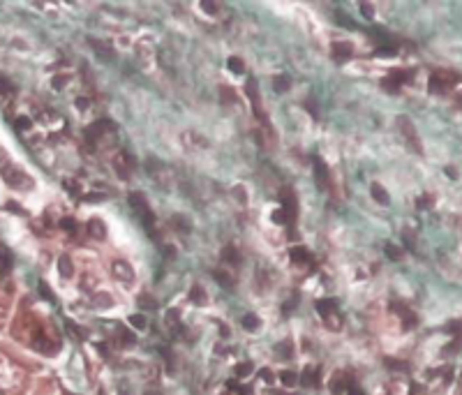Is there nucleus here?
Instances as JSON below:
<instances>
[{"label":"nucleus","instance_id":"obj_36","mask_svg":"<svg viewBox=\"0 0 462 395\" xmlns=\"http://www.w3.org/2000/svg\"><path fill=\"white\" fill-rule=\"evenodd\" d=\"M243 326L247 331H257L259 328V316L257 315H245L243 316Z\"/></svg>","mask_w":462,"mask_h":395},{"label":"nucleus","instance_id":"obj_8","mask_svg":"<svg viewBox=\"0 0 462 395\" xmlns=\"http://www.w3.org/2000/svg\"><path fill=\"white\" fill-rule=\"evenodd\" d=\"M409 79H414V72H409V70H391V72H388V77L382 81V86H384L386 90L395 93V90H398L404 81H409Z\"/></svg>","mask_w":462,"mask_h":395},{"label":"nucleus","instance_id":"obj_48","mask_svg":"<svg viewBox=\"0 0 462 395\" xmlns=\"http://www.w3.org/2000/svg\"><path fill=\"white\" fill-rule=\"evenodd\" d=\"M347 393H349V395H363V391H361V388H358L356 384H351V386H349V391H347Z\"/></svg>","mask_w":462,"mask_h":395},{"label":"nucleus","instance_id":"obj_55","mask_svg":"<svg viewBox=\"0 0 462 395\" xmlns=\"http://www.w3.org/2000/svg\"><path fill=\"white\" fill-rule=\"evenodd\" d=\"M273 395H284V393H273Z\"/></svg>","mask_w":462,"mask_h":395},{"label":"nucleus","instance_id":"obj_15","mask_svg":"<svg viewBox=\"0 0 462 395\" xmlns=\"http://www.w3.org/2000/svg\"><path fill=\"white\" fill-rule=\"evenodd\" d=\"M88 234H90V238H95V240H104L106 238L104 222H102L100 217H93L90 222H88Z\"/></svg>","mask_w":462,"mask_h":395},{"label":"nucleus","instance_id":"obj_39","mask_svg":"<svg viewBox=\"0 0 462 395\" xmlns=\"http://www.w3.org/2000/svg\"><path fill=\"white\" fill-rule=\"evenodd\" d=\"M361 14H363L365 19H375V7L367 5V2H361Z\"/></svg>","mask_w":462,"mask_h":395},{"label":"nucleus","instance_id":"obj_40","mask_svg":"<svg viewBox=\"0 0 462 395\" xmlns=\"http://www.w3.org/2000/svg\"><path fill=\"white\" fill-rule=\"evenodd\" d=\"M375 53L379 56V58H388V56H393V53H395V49H393V46H379Z\"/></svg>","mask_w":462,"mask_h":395},{"label":"nucleus","instance_id":"obj_44","mask_svg":"<svg viewBox=\"0 0 462 395\" xmlns=\"http://www.w3.org/2000/svg\"><path fill=\"white\" fill-rule=\"evenodd\" d=\"M201 9L208 12V14H215V12H218V5H215V2H201Z\"/></svg>","mask_w":462,"mask_h":395},{"label":"nucleus","instance_id":"obj_16","mask_svg":"<svg viewBox=\"0 0 462 395\" xmlns=\"http://www.w3.org/2000/svg\"><path fill=\"white\" fill-rule=\"evenodd\" d=\"M349 386H351V381H349V377L344 375V372H340V375H335V377L331 379L333 395H342L344 391H349Z\"/></svg>","mask_w":462,"mask_h":395},{"label":"nucleus","instance_id":"obj_2","mask_svg":"<svg viewBox=\"0 0 462 395\" xmlns=\"http://www.w3.org/2000/svg\"><path fill=\"white\" fill-rule=\"evenodd\" d=\"M127 201H130L132 211L137 213V217L141 219V224L146 227V231L153 234V231H155V215H153V211H150L146 194L143 192H130L127 194Z\"/></svg>","mask_w":462,"mask_h":395},{"label":"nucleus","instance_id":"obj_20","mask_svg":"<svg viewBox=\"0 0 462 395\" xmlns=\"http://www.w3.org/2000/svg\"><path fill=\"white\" fill-rule=\"evenodd\" d=\"M301 384H305L307 388H317L319 386V370L317 368H307L303 375H301Z\"/></svg>","mask_w":462,"mask_h":395},{"label":"nucleus","instance_id":"obj_53","mask_svg":"<svg viewBox=\"0 0 462 395\" xmlns=\"http://www.w3.org/2000/svg\"><path fill=\"white\" fill-rule=\"evenodd\" d=\"M458 104H460V106H462V95H460V97H458Z\"/></svg>","mask_w":462,"mask_h":395},{"label":"nucleus","instance_id":"obj_41","mask_svg":"<svg viewBox=\"0 0 462 395\" xmlns=\"http://www.w3.org/2000/svg\"><path fill=\"white\" fill-rule=\"evenodd\" d=\"M60 229H65V231H74L77 229V222L72 217H65V219H60Z\"/></svg>","mask_w":462,"mask_h":395},{"label":"nucleus","instance_id":"obj_21","mask_svg":"<svg viewBox=\"0 0 462 395\" xmlns=\"http://www.w3.org/2000/svg\"><path fill=\"white\" fill-rule=\"evenodd\" d=\"M275 358L278 360H291L294 358V347L289 340H284L282 344H275Z\"/></svg>","mask_w":462,"mask_h":395},{"label":"nucleus","instance_id":"obj_30","mask_svg":"<svg viewBox=\"0 0 462 395\" xmlns=\"http://www.w3.org/2000/svg\"><path fill=\"white\" fill-rule=\"evenodd\" d=\"M227 67L231 70V74H245V62L238 58V56H234V58H229Z\"/></svg>","mask_w":462,"mask_h":395},{"label":"nucleus","instance_id":"obj_27","mask_svg":"<svg viewBox=\"0 0 462 395\" xmlns=\"http://www.w3.org/2000/svg\"><path fill=\"white\" fill-rule=\"evenodd\" d=\"M169 222H171V227L178 229V231H183V234H187V231L192 229V227H190V222H187L183 215H174V217L169 219Z\"/></svg>","mask_w":462,"mask_h":395},{"label":"nucleus","instance_id":"obj_6","mask_svg":"<svg viewBox=\"0 0 462 395\" xmlns=\"http://www.w3.org/2000/svg\"><path fill=\"white\" fill-rule=\"evenodd\" d=\"M280 201H282V211L287 215V224H289V236L294 238V224H296V197L291 190L280 192Z\"/></svg>","mask_w":462,"mask_h":395},{"label":"nucleus","instance_id":"obj_49","mask_svg":"<svg viewBox=\"0 0 462 395\" xmlns=\"http://www.w3.org/2000/svg\"><path fill=\"white\" fill-rule=\"evenodd\" d=\"M104 199V194H88L86 201H102Z\"/></svg>","mask_w":462,"mask_h":395},{"label":"nucleus","instance_id":"obj_45","mask_svg":"<svg viewBox=\"0 0 462 395\" xmlns=\"http://www.w3.org/2000/svg\"><path fill=\"white\" fill-rule=\"evenodd\" d=\"M229 386L234 388V391H236V393H238V395H250V388H245V386H238V384H236V381H231V384H229Z\"/></svg>","mask_w":462,"mask_h":395},{"label":"nucleus","instance_id":"obj_29","mask_svg":"<svg viewBox=\"0 0 462 395\" xmlns=\"http://www.w3.org/2000/svg\"><path fill=\"white\" fill-rule=\"evenodd\" d=\"M384 365L395 370V372H407V370H409V365H407L404 360H398V358H384Z\"/></svg>","mask_w":462,"mask_h":395},{"label":"nucleus","instance_id":"obj_26","mask_svg":"<svg viewBox=\"0 0 462 395\" xmlns=\"http://www.w3.org/2000/svg\"><path fill=\"white\" fill-rule=\"evenodd\" d=\"M222 257H224V261L227 263H234V266H238L241 263V252L236 250V247H224V252H222Z\"/></svg>","mask_w":462,"mask_h":395},{"label":"nucleus","instance_id":"obj_22","mask_svg":"<svg viewBox=\"0 0 462 395\" xmlns=\"http://www.w3.org/2000/svg\"><path fill=\"white\" fill-rule=\"evenodd\" d=\"M391 310H398L402 316V326L404 328H411V326H416V316H414V312H409L407 307H402L400 303H395V305H391Z\"/></svg>","mask_w":462,"mask_h":395},{"label":"nucleus","instance_id":"obj_43","mask_svg":"<svg viewBox=\"0 0 462 395\" xmlns=\"http://www.w3.org/2000/svg\"><path fill=\"white\" fill-rule=\"evenodd\" d=\"M273 219H275L278 224H287V215H284V211H275L273 213Z\"/></svg>","mask_w":462,"mask_h":395},{"label":"nucleus","instance_id":"obj_34","mask_svg":"<svg viewBox=\"0 0 462 395\" xmlns=\"http://www.w3.org/2000/svg\"><path fill=\"white\" fill-rule=\"evenodd\" d=\"M280 379H282L284 386H296L298 381H301V377H298L296 372H291V370H284V372L280 375Z\"/></svg>","mask_w":462,"mask_h":395},{"label":"nucleus","instance_id":"obj_1","mask_svg":"<svg viewBox=\"0 0 462 395\" xmlns=\"http://www.w3.org/2000/svg\"><path fill=\"white\" fill-rule=\"evenodd\" d=\"M0 176H2V178L7 180V185H12L14 190H30V187H33V180H30L17 164H12L9 158L2 155V153H0Z\"/></svg>","mask_w":462,"mask_h":395},{"label":"nucleus","instance_id":"obj_46","mask_svg":"<svg viewBox=\"0 0 462 395\" xmlns=\"http://www.w3.org/2000/svg\"><path fill=\"white\" fill-rule=\"evenodd\" d=\"M222 99H229V102H234V90H231V88H224V86H222Z\"/></svg>","mask_w":462,"mask_h":395},{"label":"nucleus","instance_id":"obj_50","mask_svg":"<svg viewBox=\"0 0 462 395\" xmlns=\"http://www.w3.org/2000/svg\"><path fill=\"white\" fill-rule=\"evenodd\" d=\"M427 201H430L427 197H421V199H419V206H421V208H427V206H430V203H427Z\"/></svg>","mask_w":462,"mask_h":395},{"label":"nucleus","instance_id":"obj_33","mask_svg":"<svg viewBox=\"0 0 462 395\" xmlns=\"http://www.w3.org/2000/svg\"><path fill=\"white\" fill-rule=\"evenodd\" d=\"M137 303H139L141 310H155L157 307V300L153 296H148V294H141L139 298H137Z\"/></svg>","mask_w":462,"mask_h":395},{"label":"nucleus","instance_id":"obj_51","mask_svg":"<svg viewBox=\"0 0 462 395\" xmlns=\"http://www.w3.org/2000/svg\"><path fill=\"white\" fill-rule=\"evenodd\" d=\"M261 379H266V381H273V375H270L268 370H263V372H261Z\"/></svg>","mask_w":462,"mask_h":395},{"label":"nucleus","instance_id":"obj_47","mask_svg":"<svg viewBox=\"0 0 462 395\" xmlns=\"http://www.w3.org/2000/svg\"><path fill=\"white\" fill-rule=\"evenodd\" d=\"M40 291H42V294H44V298H46V300H53L51 291H49V287H46V284H44V282H40Z\"/></svg>","mask_w":462,"mask_h":395},{"label":"nucleus","instance_id":"obj_5","mask_svg":"<svg viewBox=\"0 0 462 395\" xmlns=\"http://www.w3.org/2000/svg\"><path fill=\"white\" fill-rule=\"evenodd\" d=\"M146 164H148V174L155 178L160 187H164V190H171V187H174V174H171V169L166 167V164H162V162L155 158H148Z\"/></svg>","mask_w":462,"mask_h":395},{"label":"nucleus","instance_id":"obj_13","mask_svg":"<svg viewBox=\"0 0 462 395\" xmlns=\"http://www.w3.org/2000/svg\"><path fill=\"white\" fill-rule=\"evenodd\" d=\"M314 310H317V312H319V316L326 321V319H331V316L338 315V303H335V300H331V298H321V300H317V303H314Z\"/></svg>","mask_w":462,"mask_h":395},{"label":"nucleus","instance_id":"obj_10","mask_svg":"<svg viewBox=\"0 0 462 395\" xmlns=\"http://www.w3.org/2000/svg\"><path fill=\"white\" fill-rule=\"evenodd\" d=\"M111 273H114L116 280L122 282V284H132L134 282V268L127 261H122V259H116L111 263Z\"/></svg>","mask_w":462,"mask_h":395},{"label":"nucleus","instance_id":"obj_35","mask_svg":"<svg viewBox=\"0 0 462 395\" xmlns=\"http://www.w3.org/2000/svg\"><path fill=\"white\" fill-rule=\"evenodd\" d=\"M384 252H386L388 259H393V261H400L402 259V250L400 247H395V245H391V243H386L384 245Z\"/></svg>","mask_w":462,"mask_h":395},{"label":"nucleus","instance_id":"obj_11","mask_svg":"<svg viewBox=\"0 0 462 395\" xmlns=\"http://www.w3.org/2000/svg\"><path fill=\"white\" fill-rule=\"evenodd\" d=\"M314 180H317V187H319V190H328V185H331L328 167H326L323 159H319V158H314Z\"/></svg>","mask_w":462,"mask_h":395},{"label":"nucleus","instance_id":"obj_37","mask_svg":"<svg viewBox=\"0 0 462 395\" xmlns=\"http://www.w3.org/2000/svg\"><path fill=\"white\" fill-rule=\"evenodd\" d=\"M130 324L137 328V331H143L146 326H148V321H146V316L143 315H130Z\"/></svg>","mask_w":462,"mask_h":395},{"label":"nucleus","instance_id":"obj_52","mask_svg":"<svg viewBox=\"0 0 462 395\" xmlns=\"http://www.w3.org/2000/svg\"><path fill=\"white\" fill-rule=\"evenodd\" d=\"M77 106H81V109H83V106H88V102H86V99H77Z\"/></svg>","mask_w":462,"mask_h":395},{"label":"nucleus","instance_id":"obj_18","mask_svg":"<svg viewBox=\"0 0 462 395\" xmlns=\"http://www.w3.org/2000/svg\"><path fill=\"white\" fill-rule=\"evenodd\" d=\"M12 252H9L5 245H0V277H5L9 271H12Z\"/></svg>","mask_w":462,"mask_h":395},{"label":"nucleus","instance_id":"obj_23","mask_svg":"<svg viewBox=\"0 0 462 395\" xmlns=\"http://www.w3.org/2000/svg\"><path fill=\"white\" fill-rule=\"evenodd\" d=\"M58 273H60V277H72L74 275V266H72L70 257H60L58 259Z\"/></svg>","mask_w":462,"mask_h":395},{"label":"nucleus","instance_id":"obj_38","mask_svg":"<svg viewBox=\"0 0 462 395\" xmlns=\"http://www.w3.org/2000/svg\"><path fill=\"white\" fill-rule=\"evenodd\" d=\"M236 375H238V377H250V375H252V363H241V365H236Z\"/></svg>","mask_w":462,"mask_h":395},{"label":"nucleus","instance_id":"obj_32","mask_svg":"<svg viewBox=\"0 0 462 395\" xmlns=\"http://www.w3.org/2000/svg\"><path fill=\"white\" fill-rule=\"evenodd\" d=\"M118 340H121L125 347H132V344L137 342V335L130 333L127 328H118Z\"/></svg>","mask_w":462,"mask_h":395},{"label":"nucleus","instance_id":"obj_31","mask_svg":"<svg viewBox=\"0 0 462 395\" xmlns=\"http://www.w3.org/2000/svg\"><path fill=\"white\" fill-rule=\"evenodd\" d=\"M273 88H275V93H287L289 88H291V81H289V77H275L273 79Z\"/></svg>","mask_w":462,"mask_h":395},{"label":"nucleus","instance_id":"obj_19","mask_svg":"<svg viewBox=\"0 0 462 395\" xmlns=\"http://www.w3.org/2000/svg\"><path fill=\"white\" fill-rule=\"evenodd\" d=\"M370 194H372V199H375L377 203H382V206H388L391 203V197H388V192H386L384 187L379 183H372V187H370Z\"/></svg>","mask_w":462,"mask_h":395},{"label":"nucleus","instance_id":"obj_24","mask_svg":"<svg viewBox=\"0 0 462 395\" xmlns=\"http://www.w3.org/2000/svg\"><path fill=\"white\" fill-rule=\"evenodd\" d=\"M190 300H192L194 305H206V303H208V298H206V291L201 289L199 284H194L192 289H190Z\"/></svg>","mask_w":462,"mask_h":395},{"label":"nucleus","instance_id":"obj_17","mask_svg":"<svg viewBox=\"0 0 462 395\" xmlns=\"http://www.w3.org/2000/svg\"><path fill=\"white\" fill-rule=\"evenodd\" d=\"M291 259H294L296 266H310L312 263V255L305 247H291Z\"/></svg>","mask_w":462,"mask_h":395},{"label":"nucleus","instance_id":"obj_54","mask_svg":"<svg viewBox=\"0 0 462 395\" xmlns=\"http://www.w3.org/2000/svg\"><path fill=\"white\" fill-rule=\"evenodd\" d=\"M146 395H160V393H146Z\"/></svg>","mask_w":462,"mask_h":395},{"label":"nucleus","instance_id":"obj_9","mask_svg":"<svg viewBox=\"0 0 462 395\" xmlns=\"http://www.w3.org/2000/svg\"><path fill=\"white\" fill-rule=\"evenodd\" d=\"M116 130V125L111 123V120H97V123H93V125H88L86 127V141H88V146H95V141L104 134V132H114Z\"/></svg>","mask_w":462,"mask_h":395},{"label":"nucleus","instance_id":"obj_4","mask_svg":"<svg viewBox=\"0 0 462 395\" xmlns=\"http://www.w3.org/2000/svg\"><path fill=\"white\" fill-rule=\"evenodd\" d=\"M458 81H460V77H458L455 72L437 70L435 74L430 77V81H427V90L435 93V95H444V93H448V88H453Z\"/></svg>","mask_w":462,"mask_h":395},{"label":"nucleus","instance_id":"obj_28","mask_svg":"<svg viewBox=\"0 0 462 395\" xmlns=\"http://www.w3.org/2000/svg\"><path fill=\"white\" fill-rule=\"evenodd\" d=\"M213 277L218 280V284H222V287H234V277L229 275V273H224V271H213Z\"/></svg>","mask_w":462,"mask_h":395},{"label":"nucleus","instance_id":"obj_7","mask_svg":"<svg viewBox=\"0 0 462 395\" xmlns=\"http://www.w3.org/2000/svg\"><path fill=\"white\" fill-rule=\"evenodd\" d=\"M114 171L118 178H122V180H127L132 176V171H134V158H132L127 150H121V153H116L114 158Z\"/></svg>","mask_w":462,"mask_h":395},{"label":"nucleus","instance_id":"obj_42","mask_svg":"<svg viewBox=\"0 0 462 395\" xmlns=\"http://www.w3.org/2000/svg\"><path fill=\"white\" fill-rule=\"evenodd\" d=\"M95 303L102 307H109L111 305V298H109V294H100V298H95Z\"/></svg>","mask_w":462,"mask_h":395},{"label":"nucleus","instance_id":"obj_14","mask_svg":"<svg viewBox=\"0 0 462 395\" xmlns=\"http://www.w3.org/2000/svg\"><path fill=\"white\" fill-rule=\"evenodd\" d=\"M351 56H354V46H351L349 42H335L333 44V58H335V60H340V62L349 60Z\"/></svg>","mask_w":462,"mask_h":395},{"label":"nucleus","instance_id":"obj_25","mask_svg":"<svg viewBox=\"0 0 462 395\" xmlns=\"http://www.w3.org/2000/svg\"><path fill=\"white\" fill-rule=\"evenodd\" d=\"M14 93H17V86H14L7 77L0 74V97H12Z\"/></svg>","mask_w":462,"mask_h":395},{"label":"nucleus","instance_id":"obj_3","mask_svg":"<svg viewBox=\"0 0 462 395\" xmlns=\"http://www.w3.org/2000/svg\"><path fill=\"white\" fill-rule=\"evenodd\" d=\"M395 125H398V130H400L407 148L414 150V153H419V155H423V143H421L419 132H416V127H414V123H411L409 118H407V116H398V118H395Z\"/></svg>","mask_w":462,"mask_h":395},{"label":"nucleus","instance_id":"obj_56","mask_svg":"<svg viewBox=\"0 0 462 395\" xmlns=\"http://www.w3.org/2000/svg\"><path fill=\"white\" fill-rule=\"evenodd\" d=\"M0 395H5V393H2V391H0Z\"/></svg>","mask_w":462,"mask_h":395},{"label":"nucleus","instance_id":"obj_12","mask_svg":"<svg viewBox=\"0 0 462 395\" xmlns=\"http://www.w3.org/2000/svg\"><path fill=\"white\" fill-rule=\"evenodd\" d=\"M88 44H90V49H93V51H95L104 62L114 60V46H111L109 42H102V40H93V37H90Z\"/></svg>","mask_w":462,"mask_h":395}]
</instances>
